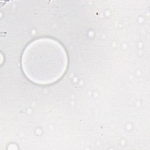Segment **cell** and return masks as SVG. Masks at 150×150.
I'll list each match as a JSON object with an SVG mask.
<instances>
[{"label":"cell","instance_id":"cell-1","mask_svg":"<svg viewBox=\"0 0 150 150\" xmlns=\"http://www.w3.org/2000/svg\"><path fill=\"white\" fill-rule=\"evenodd\" d=\"M68 64L63 46L50 38L36 39L24 50L21 65L25 75L32 82L46 85L59 80Z\"/></svg>","mask_w":150,"mask_h":150}]
</instances>
